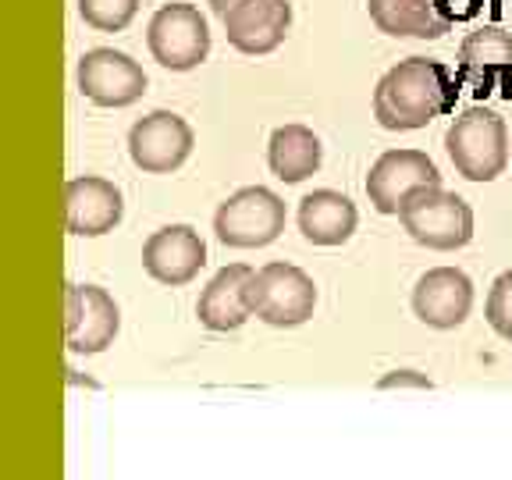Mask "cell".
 I'll return each instance as SVG.
<instances>
[{
  "label": "cell",
  "instance_id": "277c9868",
  "mask_svg": "<svg viewBox=\"0 0 512 480\" xmlns=\"http://www.w3.org/2000/svg\"><path fill=\"white\" fill-rule=\"evenodd\" d=\"M285 232V203L264 185L232 192L214 214L217 242L232 249H264Z\"/></svg>",
  "mask_w": 512,
  "mask_h": 480
},
{
  "label": "cell",
  "instance_id": "5bb4252c",
  "mask_svg": "<svg viewBox=\"0 0 512 480\" xmlns=\"http://www.w3.org/2000/svg\"><path fill=\"white\" fill-rule=\"evenodd\" d=\"M125 214V196L114 182L100 175H82L64 185V221L68 232L82 239L114 232Z\"/></svg>",
  "mask_w": 512,
  "mask_h": 480
},
{
  "label": "cell",
  "instance_id": "44dd1931",
  "mask_svg": "<svg viewBox=\"0 0 512 480\" xmlns=\"http://www.w3.org/2000/svg\"><path fill=\"white\" fill-rule=\"evenodd\" d=\"M484 313H488V324L495 328V335H502L505 342H512V271H505L495 278Z\"/></svg>",
  "mask_w": 512,
  "mask_h": 480
},
{
  "label": "cell",
  "instance_id": "9c48e42d",
  "mask_svg": "<svg viewBox=\"0 0 512 480\" xmlns=\"http://www.w3.org/2000/svg\"><path fill=\"white\" fill-rule=\"evenodd\" d=\"M79 93L96 107H132L146 93L143 64L111 47L86 50L79 57Z\"/></svg>",
  "mask_w": 512,
  "mask_h": 480
},
{
  "label": "cell",
  "instance_id": "603a6c76",
  "mask_svg": "<svg viewBox=\"0 0 512 480\" xmlns=\"http://www.w3.org/2000/svg\"><path fill=\"white\" fill-rule=\"evenodd\" d=\"M377 388H384V392H392V388H427V392H431L434 384H431V377L416 374V370H395V374L381 377Z\"/></svg>",
  "mask_w": 512,
  "mask_h": 480
},
{
  "label": "cell",
  "instance_id": "3957f363",
  "mask_svg": "<svg viewBox=\"0 0 512 480\" xmlns=\"http://www.w3.org/2000/svg\"><path fill=\"white\" fill-rule=\"evenodd\" d=\"M399 221L409 239L434 253H452V249L470 246L473 239L470 203L441 185H424V189L409 192L399 207Z\"/></svg>",
  "mask_w": 512,
  "mask_h": 480
},
{
  "label": "cell",
  "instance_id": "52a82bcc",
  "mask_svg": "<svg viewBox=\"0 0 512 480\" xmlns=\"http://www.w3.org/2000/svg\"><path fill=\"white\" fill-rule=\"evenodd\" d=\"M196 136L175 111H150L128 128V157L146 175H171L189 160Z\"/></svg>",
  "mask_w": 512,
  "mask_h": 480
},
{
  "label": "cell",
  "instance_id": "4fadbf2b",
  "mask_svg": "<svg viewBox=\"0 0 512 480\" xmlns=\"http://www.w3.org/2000/svg\"><path fill=\"white\" fill-rule=\"evenodd\" d=\"M473 310V281L459 267H434L413 288V313L434 331L459 328Z\"/></svg>",
  "mask_w": 512,
  "mask_h": 480
},
{
  "label": "cell",
  "instance_id": "d6986e66",
  "mask_svg": "<svg viewBox=\"0 0 512 480\" xmlns=\"http://www.w3.org/2000/svg\"><path fill=\"white\" fill-rule=\"evenodd\" d=\"M320 160H324V146L306 125H281L267 143V164L274 178H281L285 185H299L317 175Z\"/></svg>",
  "mask_w": 512,
  "mask_h": 480
},
{
  "label": "cell",
  "instance_id": "cb8c5ba5",
  "mask_svg": "<svg viewBox=\"0 0 512 480\" xmlns=\"http://www.w3.org/2000/svg\"><path fill=\"white\" fill-rule=\"evenodd\" d=\"M207 4H210V11H214L217 18H224L228 11L235 8V4H239V0H207Z\"/></svg>",
  "mask_w": 512,
  "mask_h": 480
},
{
  "label": "cell",
  "instance_id": "6da1fadb",
  "mask_svg": "<svg viewBox=\"0 0 512 480\" xmlns=\"http://www.w3.org/2000/svg\"><path fill=\"white\" fill-rule=\"evenodd\" d=\"M463 79H452L448 68L431 57H406L384 75L374 89V118L388 132L427 128L438 114L456 107Z\"/></svg>",
  "mask_w": 512,
  "mask_h": 480
},
{
  "label": "cell",
  "instance_id": "5b68a950",
  "mask_svg": "<svg viewBox=\"0 0 512 480\" xmlns=\"http://www.w3.org/2000/svg\"><path fill=\"white\" fill-rule=\"evenodd\" d=\"M249 310L271 328H299L313 317L317 285L306 271L292 264H267L253 271L246 288Z\"/></svg>",
  "mask_w": 512,
  "mask_h": 480
},
{
  "label": "cell",
  "instance_id": "30bf717a",
  "mask_svg": "<svg viewBox=\"0 0 512 480\" xmlns=\"http://www.w3.org/2000/svg\"><path fill=\"white\" fill-rule=\"evenodd\" d=\"M424 185H441V171L424 150H388L367 175V196L377 214H399L402 200Z\"/></svg>",
  "mask_w": 512,
  "mask_h": 480
},
{
  "label": "cell",
  "instance_id": "2e32d148",
  "mask_svg": "<svg viewBox=\"0 0 512 480\" xmlns=\"http://www.w3.org/2000/svg\"><path fill=\"white\" fill-rule=\"evenodd\" d=\"M249 278H253V267L246 264H228L210 278V285L200 292V303H196V317H200L203 328L235 331L253 317L246 299Z\"/></svg>",
  "mask_w": 512,
  "mask_h": 480
},
{
  "label": "cell",
  "instance_id": "9a60e30c",
  "mask_svg": "<svg viewBox=\"0 0 512 480\" xmlns=\"http://www.w3.org/2000/svg\"><path fill=\"white\" fill-rule=\"evenodd\" d=\"M221 22L228 43L239 54L260 57L285 43L288 25H292V4L288 0H239Z\"/></svg>",
  "mask_w": 512,
  "mask_h": 480
},
{
  "label": "cell",
  "instance_id": "ffe728a7",
  "mask_svg": "<svg viewBox=\"0 0 512 480\" xmlns=\"http://www.w3.org/2000/svg\"><path fill=\"white\" fill-rule=\"evenodd\" d=\"M139 0H79V15L96 32H121L136 18Z\"/></svg>",
  "mask_w": 512,
  "mask_h": 480
},
{
  "label": "cell",
  "instance_id": "e0dca14e",
  "mask_svg": "<svg viewBox=\"0 0 512 480\" xmlns=\"http://www.w3.org/2000/svg\"><path fill=\"white\" fill-rule=\"evenodd\" d=\"M360 224L356 203L335 189H313L299 200V232L313 246H342Z\"/></svg>",
  "mask_w": 512,
  "mask_h": 480
},
{
  "label": "cell",
  "instance_id": "7a4b0ae2",
  "mask_svg": "<svg viewBox=\"0 0 512 480\" xmlns=\"http://www.w3.org/2000/svg\"><path fill=\"white\" fill-rule=\"evenodd\" d=\"M445 150L466 182H495L509 164V132L502 114L473 104L445 132Z\"/></svg>",
  "mask_w": 512,
  "mask_h": 480
},
{
  "label": "cell",
  "instance_id": "8992f818",
  "mask_svg": "<svg viewBox=\"0 0 512 480\" xmlns=\"http://www.w3.org/2000/svg\"><path fill=\"white\" fill-rule=\"evenodd\" d=\"M146 47L153 61L168 72H192L210 54V25L192 4H164L150 18Z\"/></svg>",
  "mask_w": 512,
  "mask_h": 480
},
{
  "label": "cell",
  "instance_id": "8fae6325",
  "mask_svg": "<svg viewBox=\"0 0 512 480\" xmlns=\"http://www.w3.org/2000/svg\"><path fill=\"white\" fill-rule=\"evenodd\" d=\"M459 79L470 82L480 100L498 86L502 96L512 100V32H505L502 25H484L470 32L459 47Z\"/></svg>",
  "mask_w": 512,
  "mask_h": 480
},
{
  "label": "cell",
  "instance_id": "7402d4cb",
  "mask_svg": "<svg viewBox=\"0 0 512 480\" xmlns=\"http://www.w3.org/2000/svg\"><path fill=\"white\" fill-rule=\"evenodd\" d=\"M480 8H484V0H438V11L448 22H470L480 15Z\"/></svg>",
  "mask_w": 512,
  "mask_h": 480
},
{
  "label": "cell",
  "instance_id": "ba28073f",
  "mask_svg": "<svg viewBox=\"0 0 512 480\" xmlns=\"http://www.w3.org/2000/svg\"><path fill=\"white\" fill-rule=\"evenodd\" d=\"M121 328V310L100 285H68L64 299V342L79 356H96L114 345Z\"/></svg>",
  "mask_w": 512,
  "mask_h": 480
},
{
  "label": "cell",
  "instance_id": "7c38bea8",
  "mask_svg": "<svg viewBox=\"0 0 512 480\" xmlns=\"http://www.w3.org/2000/svg\"><path fill=\"white\" fill-rule=\"evenodd\" d=\"M143 267L160 285H189L207 267V246L189 224H168L143 242Z\"/></svg>",
  "mask_w": 512,
  "mask_h": 480
},
{
  "label": "cell",
  "instance_id": "ac0fdd59",
  "mask_svg": "<svg viewBox=\"0 0 512 480\" xmlns=\"http://www.w3.org/2000/svg\"><path fill=\"white\" fill-rule=\"evenodd\" d=\"M367 11L384 36H413V40H441L452 22L438 11V0H367Z\"/></svg>",
  "mask_w": 512,
  "mask_h": 480
}]
</instances>
